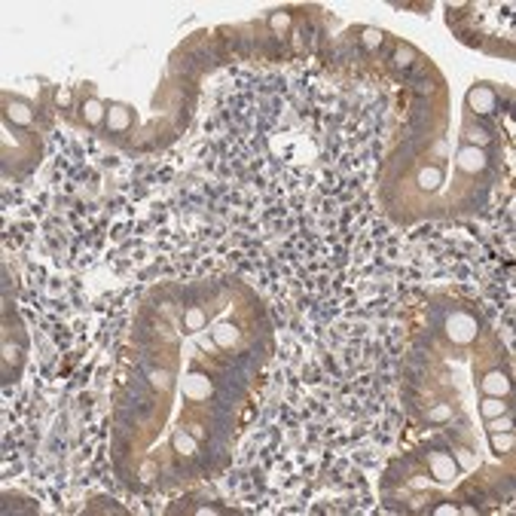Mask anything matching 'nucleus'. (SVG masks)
Masks as SVG:
<instances>
[{
    "mask_svg": "<svg viewBox=\"0 0 516 516\" xmlns=\"http://www.w3.org/2000/svg\"><path fill=\"white\" fill-rule=\"evenodd\" d=\"M483 153H477V150H464L461 153V165L467 168V171H477V168H483Z\"/></svg>",
    "mask_w": 516,
    "mask_h": 516,
    "instance_id": "1",
    "label": "nucleus"
},
{
    "mask_svg": "<svg viewBox=\"0 0 516 516\" xmlns=\"http://www.w3.org/2000/svg\"><path fill=\"white\" fill-rule=\"evenodd\" d=\"M486 391H495V394L498 391H507V379H504L501 373H492L489 379H486Z\"/></svg>",
    "mask_w": 516,
    "mask_h": 516,
    "instance_id": "2",
    "label": "nucleus"
},
{
    "mask_svg": "<svg viewBox=\"0 0 516 516\" xmlns=\"http://www.w3.org/2000/svg\"><path fill=\"white\" fill-rule=\"evenodd\" d=\"M419 180H421V187L431 190V187H437V183H440V171H437V168H434V171H421Z\"/></svg>",
    "mask_w": 516,
    "mask_h": 516,
    "instance_id": "3",
    "label": "nucleus"
},
{
    "mask_svg": "<svg viewBox=\"0 0 516 516\" xmlns=\"http://www.w3.org/2000/svg\"><path fill=\"white\" fill-rule=\"evenodd\" d=\"M483 412H486V416H498V412H504V403H501V400H486Z\"/></svg>",
    "mask_w": 516,
    "mask_h": 516,
    "instance_id": "4",
    "label": "nucleus"
},
{
    "mask_svg": "<svg viewBox=\"0 0 516 516\" xmlns=\"http://www.w3.org/2000/svg\"><path fill=\"white\" fill-rule=\"evenodd\" d=\"M495 446H498V449H507V446H510V437H504V440L495 437Z\"/></svg>",
    "mask_w": 516,
    "mask_h": 516,
    "instance_id": "5",
    "label": "nucleus"
}]
</instances>
